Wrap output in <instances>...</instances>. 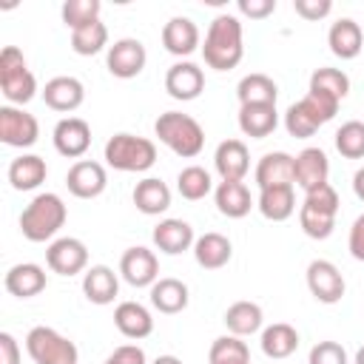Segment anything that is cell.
<instances>
[{"label":"cell","mask_w":364,"mask_h":364,"mask_svg":"<svg viewBox=\"0 0 364 364\" xmlns=\"http://www.w3.org/2000/svg\"><path fill=\"white\" fill-rule=\"evenodd\" d=\"M205 63L216 71H230L242 63L245 46H242V23L233 14H216L208 26L205 46H202Z\"/></svg>","instance_id":"1"},{"label":"cell","mask_w":364,"mask_h":364,"mask_svg":"<svg viewBox=\"0 0 364 364\" xmlns=\"http://www.w3.org/2000/svg\"><path fill=\"white\" fill-rule=\"evenodd\" d=\"M65 202L57 193H37L20 213V230L28 242H48L65 225Z\"/></svg>","instance_id":"2"},{"label":"cell","mask_w":364,"mask_h":364,"mask_svg":"<svg viewBox=\"0 0 364 364\" xmlns=\"http://www.w3.org/2000/svg\"><path fill=\"white\" fill-rule=\"evenodd\" d=\"M154 131L159 136L162 145H168L176 156L182 159H193L202 154L205 148V131L202 125L191 117V114H182V111H165L159 114V119L154 122Z\"/></svg>","instance_id":"3"},{"label":"cell","mask_w":364,"mask_h":364,"mask_svg":"<svg viewBox=\"0 0 364 364\" xmlns=\"http://www.w3.org/2000/svg\"><path fill=\"white\" fill-rule=\"evenodd\" d=\"M338 114V100L321 94V91H307L299 102H293L284 114V128L296 139L313 136L324 122H330Z\"/></svg>","instance_id":"4"},{"label":"cell","mask_w":364,"mask_h":364,"mask_svg":"<svg viewBox=\"0 0 364 364\" xmlns=\"http://www.w3.org/2000/svg\"><path fill=\"white\" fill-rule=\"evenodd\" d=\"M105 162L122 173H142L156 162V145L145 136L114 134L105 142Z\"/></svg>","instance_id":"5"},{"label":"cell","mask_w":364,"mask_h":364,"mask_svg":"<svg viewBox=\"0 0 364 364\" xmlns=\"http://www.w3.org/2000/svg\"><path fill=\"white\" fill-rule=\"evenodd\" d=\"M0 91L11 105H26L37 94V80L17 46H6L0 51Z\"/></svg>","instance_id":"6"},{"label":"cell","mask_w":364,"mask_h":364,"mask_svg":"<svg viewBox=\"0 0 364 364\" xmlns=\"http://www.w3.org/2000/svg\"><path fill=\"white\" fill-rule=\"evenodd\" d=\"M26 350L34 364H77V344L43 324L28 330Z\"/></svg>","instance_id":"7"},{"label":"cell","mask_w":364,"mask_h":364,"mask_svg":"<svg viewBox=\"0 0 364 364\" xmlns=\"http://www.w3.org/2000/svg\"><path fill=\"white\" fill-rule=\"evenodd\" d=\"M40 136V125L37 117L14 108V105H3L0 108V139L11 148H31Z\"/></svg>","instance_id":"8"},{"label":"cell","mask_w":364,"mask_h":364,"mask_svg":"<svg viewBox=\"0 0 364 364\" xmlns=\"http://www.w3.org/2000/svg\"><path fill=\"white\" fill-rule=\"evenodd\" d=\"M307 287L316 296V301H321V304L341 301V296L347 290L341 270L333 262H327V259H313L307 264Z\"/></svg>","instance_id":"9"},{"label":"cell","mask_w":364,"mask_h":364,"mask_svg":"<svg viewBox=\"0 0 364 364\" xmlns=\"http://www.w3.org/2000/svg\"><path fill=\"white\" fill-rule=\"evenodd\" d=\"M148 63V51L145 46L136 40V37H122L117 40L114 46H108V54H105V65L114 77L119 80H131L136 77Z\"/></svg>","instance_id":"10"},{"label":"cell","mask_w":364,"mask_h":364,"mask_svg":"<svg viewBox=\"0 0 364 364\" xmlns=\"http://www.w3.org/2000/svg\"><path fill=\"white\" fill-rule=\"evenodd\" d=\"M46 264L60 276H77L88 264V247L74 236H60L48 245Z\"/></svg>","instance_id":"11"},{"label":"cell","mask_w":364,"mask_h":364,"mask_svg":"<svg viewBox=\"0 0 364 364\" xmlns=\"http://www.w3.org/2000/svg\"><path fill=\"white\" fill-rule=\"evenodd\" d=\"M51 139H54L57 154H63L65 159H77L80 162V156L91 148V128L80 117H65V119H60L54 125Z\"/></svg>","instance_id":"12"},{"label":"cell","mask_w":364,"mask_h":364,"mask_svg":"<svg viewBox=\"0 0 364 364\" xmlns=\"http://www.w3.org/2000/svg\"><path fill=\"white\" fill-rule=\"evenodd\" d=\"M119 273L131 287H151L159 279V259L148 247H128L119 259Z\"/></svg>","instance_id":"13"},{"label":"cell","mask_w":364,"mask_h":364,"mask_svg":"<svg viewBox=\"0 0 364 364\" xmlns=\"http://www.w3.org/2000/svg\"><path fill=\"white\" fill-rule=\"evenodd\" d=\"M65 185L68 191L77 196V199H97L105 185H108V176H105V168L94 159H80L68 168L65 173Z\"/></svg>","instance_id":"14"},{"label":"cell","mask_w":364,"mask_h":364,"mask_svg":"<svg viewBox=\"0 0 364 364\" xmlns=\"http://www.w3.org/2000/svg\"><path fill=\"white\" fill-rule=\"evenodd\" d=\"M205 88V74L196 63H173L165 74V91L173 97V100H182V102H191L202 94Z\"/></svg>","instance_id":"15"},{"label":"cell","mask_w":364,"mask_h":364,"mask_svg":"<svg viewBox=\"0 0 364 364\" xmlns=\"http://www.w3.org/2000/svg\"><path fill=\"white\" fill-rule=\"evenodd\" d=\"M213 165H216V173L222 176V182H242L245 173L250 171L247 145L242 139H225V142H219V148L213 154Z\"/></svg>","instance_id":"16"},{"label":"cell","mask_w":364,"mask_h":364,"mask_svg":"<svg viewBox=\"0 0 364 364\" xmlns=\"http://www.w3.org/2000/svg\"><path fill=\"white\" fill-rule=\"evenodd\" d=\"M296 182V156L284 151L264 154L256 165V185L259 191L264 188H279V185H293Z\"/></svg>","instance_id":"17"},{"label":"cell","mask_w":364,"mask_h":364,"mask_svg":"<svg viewBox=\"0 0 364 364\" xmlns=\"http://www.w3.org/2000/svg\"><path fill=\"white\" fill-rule=\"evenodd\" d=\"M43 100L51 111H60V114H71L82 105L85 100V88L77 77H54L46 82L43 88Z\"/></svg>","instance_id":"18"},{"label":"cell","mask_w":364,"mask_h":364,"mask_svg":"<svg viewBox=\"0 0 364 364\" xmlns=\"http://www.w3.org/2000/svg\"><path fill=\"white\" fill-rule=\"evenodd\" d=\"M327 176H330V159L321 148H304L296 156V185L304 193L327 185Z\"/></svg>","instance_id":"19"},{"label":"cell","mask_w":364,"mask_h":364,"mask_svg":"<svg viewBox=\"0 0 364 364\" xmlns=\"http://www.w3.org/2000/svg\"><path fill=\"white\" fill-rule=\"evenodd\" d=\"M162 46L176 57H188L199 48V28L191 17H171L162 26Z\"/></svg>","instance_id":"20"},{"label":"cell","mask_w":364,"mask_h":364,"mask_svg":"<svg viewBox=\"0 0 364 364\" xmlns=\"http://www.w3.org/2000/svg\"><path fill=\"white\" fill-rule=\"evenodd\" d=\"M154 245L168 253V256H179L185 250L193 247V228L185 222V219H162L156 228H154Z\"/></svg>","instance_id":"21"},{"label":"cell","mask_w":364,"mask_h":364,"mask_svg":"<svg viewBox=\"0 0 364 364\" xmlns=\"http://www.w3.org/2000/svg\"><path fill=\"white\" fill-rule=\"evenodd\" d=\"M327 46L336 57L341 60H353L361 54L364 48V34H361V26L353 20V17H341L330 26L327 31Z\"/></svg>","instance_id":"22"},{"label":"cell","mask_w":364,"mask_h":364,"mask_svg":"<svg viewBox=\"0 0 364 364\" xmlns=\"http://www.w3.org/2000/svg\"><path fill=\"white\" fill-rule=\"evenodd\" d=\"M3 284H6V290L11 296L31 299V296H37V293L46 290V270L40 264H34V262H20V264L9 267Z\"/></svg>","instance_id":"23"},{"label":"cell","mask_w":364,"mask_h":364,"mask_svg":"<svg viewBox=\"0 0 364 364\" xmlns=\"http://www.w3.org/2000/svg\"><path fill=\"white\" fill-rule=\"evenodd\" d=\"M114 324H117V330H119L125 338H136V341L154 333V316H151V310H148L145 304H139V301H122V304H117V310H114Z\"/></svg>","instance_id":"24"},{"label":"cell","mask_w":364,"mask_h":364,"mask_svg":"<svg viewBox=\"0 0 364 364\" xmlns=\"http://www.w3.org/2000/svg\"><path fill=\"white\" fill-rule=\"evenodd\" d=\"M82 293L91 304H111L119 293V279L108 264H94L82 276Z\"/></svg>","instance_id":"25"},{"label":"cell","mask_w":364,"mask_h":364,"mask_svg":"<svg viewBox=\"0 0 364 364\" xmlns=\"http://www.w3.org/2000/svg\"><path fill=\"white\" fill-rule=\"evenodd\" d=\"M193 256H196V264L205 267V270H219L230 262L233 256V247H230V239L222 236V233H202L196 242H193Z\"/></svg>","instance_id":"26"},{"label":"cell","mask_w":364,"mask_h":364,"mask_svg":"<svg viewBox=\"0 0 364 364\" xmlns=\"http://www.w3.org/2000/svg\"><path fill=\"white\" fill-rule=\"evenodd\" d=\"M188 301H191L188 284L179 282V279L165 276V279H156V282L151 284V304H154L159 313H165V316L182 313V310L188 307Z\"/></svg>","instance_id":"27"},{"label":"cell","mask_w":364,"mask_h":364,"mask_svg":"<svg viewBox=\"0 0 364 364\" xmlns=\"http://www.w3.org/2000/svg\"><path fill=\"white\" fill-rule=\"evenodd\" d=\"M46 159L37 156V154H23L17 159H11L9 165V182L14 191H34L46 182Z\"/></svg>","instance_id":"28"},{"label":"cell","mask_w":364,"mask_h":364,"mask_svg":"<svg viewBox=\"0 0 364 364\" xmlns=\"http://www.w3.org/2000/svg\"><path fill=\"white\" fill-rule=\"evenodd\" d=\"M134 205L145 216H159L171 208V188L156 176H145L134 188Z\"/></svg>","instance_id":"29"},{"label":"cell","mask_w":364,"mask_h":364,"mask_svg":"<svg viewBox=\"0 0 364 364\" xmlns=\"http://www.w3.org/2000/svg\"><path fill=\"white\" fill-rule=\"evenodd\" d=\"M213 199H216L219 213L228 219H242L253 208V199H250V191L245 182H219L213 191Z\"/></svg>","instance_id":"30"},{"label":"cell","mask_w":364,"mask_h":364,"mask_svg":"<svg viewBox=\"0 0 364 364\" xmlns=\"http://www.w3.org/2000/svg\"><path fill=\"white\" fill-rule=\"evenodd\" d=\"M276 125H279L276 105H242L239 108V128L245 136L264 139L276 131Z\"/></svg>","instance_id":"31"},{"label":"cell","mask_w":364,"mask_h":364,"mask_svg":"<svg viewBox=\"0 0 364 364\" xmlns=\"http://www.w3.org/2000/svg\"><path fill=\"white\" fill-rule=\"evenodd\" d=\"M259 213L270 222H284L293 216L296 210V193L293 185H279V188H264L259 191V202H256Z\"/></svg>","instance_id":"32"},{"label":"cell","mask_w":364,"mask_h":364,"mask_svg":"<svg viewBox=\"0 0 364 364\" xmlns=\"http://www.w3.org/2000/svg\"><path fill=\"white\" fill-rule=\"evenodd\" d=\"M236 97L242 105H276L279 97V85L267 77V74H247L239 80L236 85Z\"/></svg>","instance_id":"33"},{"label":"cell","mask_w":364,"mask_h":364,"mask_svg":"<svg viewBox=\"0 0 364 364\" xmlns=\"http://www.w3.org/2000/svg\"><path fill=\"white\" fill-rule=\"evenodd\" d=\"M262 307L256 301H233L228 310H225V327L230 336H253L256 330H262Z\"/></svg>","instance_id":"34"},{"label":"cell","mask_w":364,"mask_h":364,"mask_svg":"<svg viewBox=\"0 0 364 364\" xmlns=\"http://www.w3.org/2000/svg\"><path fill=\"white\" fill-rule=\"evenodd\" d=\"M296 347H299L296 327H290L284 321H276V324L262 330V353L267 358H287V355L296 353Z\"/></svg>","instance_id":"35"},{"label":"cell","mask_w":364,"mask_h":364,"mask_svg":"<svg viewBox=\"0 0 364 364\" xmlns=\"http://www.w3.org/2000/svg\"><path fill=\"white\" fill-rule=\"evenodd\" d=\"M108 46V28L102 20H94L77 31H71V48L74 54L80 57H91V54H100L102 48Z\"/></svg>","instance_id":"36"},{"label":"cell","mask_w":364,"mask_h":364,"mask_svg":"<svg viewBox=\"0 0 364 364\" xmlns=\"http://www.w3.org/2000/svg\"><path fill=\"white\" fill-rule=\"evenodd\" d=\"M176 191L182 193V199H205L210 191H213V182H210V173L202 168V165H188L179 171L176 176Z\"/></svg>","instance_id":"37"},{"label":"cell","mask_w":364,"mask_h":364,"mask_svg":"<svg viewBox=\"0 0 364 364\" xmlns=\"http://www.w3.org/2000/svg\"><path fill=\"white\" fill-rule=\"evenodd\" d=\"M210 364H250V350L239 336H219L208 353Z\"/></svg>","instance_id":"38"},{"label":"cell","mask_w":364,"mask_h":364,"mask_svg":"<svg viewBox=\"0 0 364 364\" xmlns=\"http://www.w3.org/2000/svg\"><path fill=\"white\" fill-rule=\"evenodd\" d=\"M310 91H321L341 102L350 94V77L338 68H316L310 77Z\"/></svg>","instance_id":"39"},{"label":"cell","mask_w":364,"mask_h":364,"mask_svg":"<svg viewBox=\"0 0 364 364\" xmlns=\"http://www.w3.org/2000/svg\"><path fill=\"white\" fill-rule=\"evenodd\" d=\"M336 151L347 159L364 156V122L361 119H350L336 131Z\"/></svg>","instance_id":"40"},{"label":"cell","mask_w":364,"mask_h":364,"mask_svg":"<svg viewBox=\"0 0 364 364\" xmlns=\"http://www.w3.org/2000/svg\"><path fill=\"white\" fill-rule=\"evenodd\" d=\"M100 9H102L100 0H65L63 9H60V14H63V23L71 31H77V28L100 20Z\"/></svg>","instance_id":"41"},{"label":"cell","mask_w":364,"mask_h":364,"mask_svg":"<svg viewBox=\"0 0 364 364\" xmlns=\"http://www.w3.org/2000/svg\"><path fill=\"white\" fill-rule=\"evenodd\" d=\"M299 225H301V230H304L310 239H327V236L333 233V228H336V216L301 205V208H299Z\"/></svg>","instance_id":"42"},{"label":"cell","mask_w":364,"mask_h":364,"mask_svg":"<svg viewBox=\"0 0 364 364\" xmlns=\"http://www.w3.org/2000/svg\"><path fill=\"white\" fill-rule=\"evenodd\" d=\"M301 205H307V208H313V210H321V213L336 216V213H338V193H336V188L327 182V185H321V188H316V191H307Z\"/></svg>","instance_id":"43"},{"label":"cell","mask_w":364,"mask_h":364,"mask_svg":"<svg viewBox=\"0 0 364 364\" xmlns=\"http://www.w3.org/2000/svg\"><path fill=\"white\" fill-rule=\"evenodd\" d=\"M307 364H350V361H347V350L338 341H318L310 350Z\"/></svg>","instance_id":"44"},{"label":"cell","mask_w":364,"mask_h":364,"mask_svg":"<svg viewBox=\"0 0 364 364\" xmlns=\"http://www.w3.org/2000/svg\"><path fill=\"white\" fill-rule=\"evenodd\" d=\"M293 9L304 20H321L333 11V3L330 0H293Z\"/></svg>","instance_id":"45"},{"label":"cell","mask_w":364,"mask_h":364,"mask_svg":"<svg viewBox=\"0 0 364 364\" xmlns=\"http://www.w3.org/2000/svg\"><path fill=\"white\" fill-rule=\"evenodd\" d=\"M236 6L250 20H262V17H267V14L276 11V0H239Z\"/></svg>","instance_id":"46"},{"label":"cell","mask_w":364,"mask_h":364,"mask_svg":"<svg viewBox=\"0 0 364 364\" xmlns=\"http://www.w3.org/2000/svg\"><path fill=\"white\" fill-rule=\"evenodd\" d=\"M108 361H114V364H148V361H145V350L136 347V344H122V347H117V350L108 355Z\"/></svg>","instance_id":"47"},{"label":"cell","mask_w":364,"mask_h":364,"mask_svg":"<svg viewBox=\"0 0 364 364\" xmlns=\"http://www.w3.org/2000/svg\"><path fill=\"white\" fill-rule=\"evenodd\" d=\"M347 247H350L353 259L364 262V213L353 222V228H350V239H347Z\"/></svg>","instance_id":"48"},{"label":"cell","mask_w":364,"mask_h":364,"mask_svg":"<svg viewBox=\"0 0 364 364\" xmlns=\"http://www.w3.org/2000/svg\"><path fill=\"white\" fill-rule=\"evenodd\" d=\"M0 364H20V347L11 333H0Z\"/></svg>","instance_id":"49"},{"label":"cell","mask_w":364,"mask_h":364,"mask_svg":"<svg viewBox=\"0 0 364 364\" xmlns=\"http://www.w3.org/2000/svg\"><path fill=\"white\" fill-rule=\"evenodd\" d=\"M353 191H355V196L364 202V168L355 171V176H353Z\"/></svg>","instance_id":"50"},{"label":"cell","mask_w":364,"mask_h":364,"mask_svg":"<svg viewBox=\"0 0 364 364\" xmlns=\"http://www.w3.org/2000/svg\"><path fill=\"white\" fill-rule=\"evenodd\" d=\"M154 364H182V361H179L176 355H159V358H156Z\"/></svg>","instance_id":"51"},{"label":"cell","mask_w":364,"mask_h":364,"mask_svg":"<svg viewBox=\"0 0 364 364\" xmlns=\"http://www.w3.org/2000/svg\"><path fill=\"white\" fill-rule=\"evenodd\" d=\"M353 364H364V347H358V353H355V361Z\"/></svg>","instance_id":"52"},{"label":"cell","mask_w":364,"mask_h":364,"mask_svg":"<svg viewBox=\"0 0 364 364\" xmlns=\"http://www.w3.org/2000/svg\"><path fill=\"white\" fill-rule=\"evenodd\" d=\"M102 364H114V361H108V358H105V361H102Z\"/></svg>","instance_id":"53"}]
</instances>
